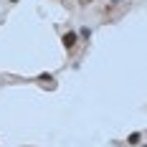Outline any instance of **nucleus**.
<instances>
[{
	"mask_svg": "<svg viewBox=\"0 0 147 147\" xmlns=\"http://www.w3.org/2000/svg\"><path fill=\"white\" fill-rule=\"evenodd\" d=\"M61 43H63V48H66V51H71L74 46L79 43V36H76V30H66V33L61 36Z\"/></svg>",
	"mask_w": 147,
	"mask_h": 147,
	"instance_id": "f257e3e1",
	"label": "nucleus"
},
{
	"mask_svg": "<svg viewBox=\"0 0 147 147\" xmlns=\"http://www.w3.org/2000/svg\"><path fill=\"white\" fill-rule=\"evenodd\" d=\"M140 142H142V132H132L129 137H127V145H129V147L140 145Z\"/></svg>",
	"mask_w": 147,
	"mask_h": 147,
	"instance_id": "f03ea898",
	"label": "nucleus"
},
{
	"mask_svg": "<svg viewBox=\"0 0 147 147\" xmlns=\"http://www.w3.org/2000/svg\"><path fill=\"white\" fill-rule=\"evenodd\" d=\"M76 36H79V41H89V38H91V28H86V26H84Z\"/></svg>",
	"mask_w": 147,
	"mask_h": 147,
	"instance_id": "7ed1b4c3",
	"label": "nucleus"
},
{
	"mask_svg": "<svg viewBox=\"0 0 147 147\" xmlns=\"http://www.w3.org/2000/svg\"><path fill=\"white\" fill-rule=\"evenodd\" d=\"M38 81H43V84L53 81V74H41V76H38Z\"/></svg>",
	"mask_w": 147,
	"mask_h": 147,
	"instance_id": "20e7f679",
	"label": "nucleus"
},
{
	"mask_svg": "<svg viewBox=\"0 0 147 147\" xmlns=\"http://www.w3.org/2000/svg\"><path fill=\"white\" fill-rule=\"evenodd\" d=\"M10 3H18V0H10Z\"/></svg>",
	"mask_w": 147,
	"mask_h": 147,
	"instance_id": "39448f33",
	"label": "nucleus"
}]
</instances>
